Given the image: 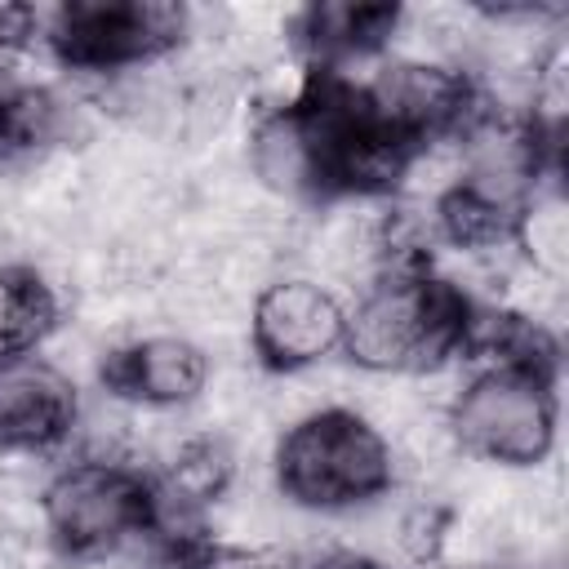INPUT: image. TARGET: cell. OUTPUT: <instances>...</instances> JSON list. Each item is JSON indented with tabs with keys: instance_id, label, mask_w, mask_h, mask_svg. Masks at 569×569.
Wrapping results in <instances>:
<instances>
[{
	"instance_id": "8992f818",
	"label": "cell",
	"mask_w": 569,
	"mask_h": 569,
	"mask_svg": "<svg viewBox=\"0 0 569 569\" xmlns=\"http://www.w3.org/2000/svg\"><path fill=\"white\" fill-rule=\"evenodd\" d=\"M360 98H365L369 120L409 151L449 138L471 116V84L462 71H453L445 62L400 58V62L382 67L360 89Z\"/></svg>"
},
{
	"instance_id": "277c9868",
	"label": "cell",
	"mask_w": 569,
	"mask_h": 569,
	"mask_svg": "<svg viewBox=\"0 0 569 569\" xmlns=\"http://www.w3.org/2000/svg\"><path fill=\"white\" fill-rule=\"evenodd\" d=\"M49 538L71 556H120L156 525V493L129 462L89 458L62 467L40 502Z\"/></svg>"
},
{
	"instance_id": "4fadbf2b",
	"label": "cell",
	"mask_w": 569,
	"mask_h": 569,
	"mask_svg": "<svg viewBox=\"0 0 569 569\" xmlns=\"http://www.w3.org/2000/svg\"><path fill=\"white\" fill-rule=\"evenodd\" d=\"M516 240L525 249V262L551 280L565 276V262H569V213H565V200L551 191V196H538L520 209V222H516Z\"/></svg>"
},
{
	"instance_id": "9c48e42d",
	"label": "cell",
	"mask_w": 569,
	"mask_h": 569,
	"mask_svg": "<svg viewBox=\"0 0 569 569\" xmlns=\"http://www.w3.org/2000/svg\"><path fill=\"white\" fill-rule=\"evenodd\" d=\"M107 382L138 409L169 413V409H182L204 396L209 356L187 333H151V338H138V342L111 351Z\"/></svg>"
},
{
	"instance_id": "3957f363",
	"label": "cell",
	"mask_w": 569,
	"mask_h": 569,
	"mask_svg": "<svg viewBox=\"0 0 569 569\" xmlns=\"http://www.w3.org/2000/svg\"><path fill=\"white\" fill-rule=\"evenodd\" d=\"M449 436L462 453L493 467H538L556 440V400L547 373L493 365L449 405Z\"/></svg>"
},
{
	"instance_id": "7a4b0ae2",
	"label": "cell",
	"mask_w": 569,
	"mask_h": 569,
	"mask_svg": "<svg viewBox=\"0 0 569 569\" xmlns=\"http://www.w3.org/2000/svg\"><path fill=\"white\" fill-rule=\"evenodd\" d=\"M391 440L351 409H316L284 427L276 480L293 507L347 511L391 489Z\"/></svg>"
},
{
	"instance_id": "52a82bcc",
	"label": "cell",
	"mask_w": 569,
	"mask_h": 569,
	"mask_svg": "<svg viewBox=\"0 0 569 569\" xmlns=\"http://www.w3.org/2000/svg\"><path fill=\"white\" fill-rule=\"evenodd\" d=\"M342 320L347 311L325 284L289 276L258 289L249 307V338L267 365L298 373L325 360L333 347H342Z\"/></svg>"
},
{
	"instance_id": "2e32d148",
	"label": "cell",
	"mask_w": 569,
	"mask_h": 569,
	"mask_svg": "<svg viewBox=\"0 0 569 569\" xmlns=\"http://www.w3.org/2000/svg\"><path fill=\"white\" fill-rule=\"evenodd\" d=\"M9 142V120H4V102H0V147Z\"/></svg>"
},
{
	"instance_id": "ba28073f",
	"label": "cell",
	"mask_w": 569,
	"mask_h": 569,
	"mask_svg": "<svg viewBox=\"0 0 569 569\" xmlns=\"http://www.w3.org/2000/svg\"><path fill=\"white\" fill-rule=\"evenodd\" d=\"M76 427V387L53 365L31 356L0 360V453H36Z\"/></svg>"
},
{
	"instance_id": "5b68a950",
	"label": "cell",
	"mask_w": 569,
	"mask_h": 569,
	"mask_svg": "<svg viewBox=\"0 0 569 569\" xmlns=\"http://www.w3.org/2000/svg\"><path fill=\"white\" fill-rule=\"evenodd\" d=\"M191 13L156 0H84L53 13L49 44L62 62L84 71L142 67L187 36Z\"/></svg>"
},
{
	"instance_id": "30bf717a",
	"label": "cell",
	"mask_w": 569,
	"mask_h": 569,
	"mask_svg": "<svg viewBox=\"0 0 569 569\" xmlns=\"http://www.w3.org/2000/svg\"><path fill=\"white\" fill-rule=\"evenodd\" d=\"M249 164H253V178L280 200L284 196L289 200L325 196L316 142L298 111H276V116L258 120V129L249 138Z\"/></svg>"
},
{
	"instance_id": "9a60e30c",
	"label": "cell",
	"mask_w": 569,
	"mask_h": 569,
	"mask_svg": "<svg viewBox=\"0 0 569 569\" xmlns=\"http://www.w3.org/2000/svg\"><path fill=\"white\" fill-rule=\"evenodd\" d=\"M325 569H391V565H382V560H373V556H347V560H333V565H325Z\"/></svg>"
},
{
	"instance_id": "6da1fadb",
	"label": "cell",
	"mask_w": 569,
	"mask_h": 569,
	"mask_svg": "<svg viewBox=\"0 0 569 569\" xmlns=\"http://www.w3.org/2000/svg\"><path fill=\"white\" fill-rule=\"evenodd\" d=\"M467 298L422 271L378 276L342 320V347L373 373H427L462 351Z\"/></svg>"
},
{
	"instance_id": "5bb4252c",
	"label": "cell",
	"mask_w": 569,
	"mask_h": 569,
	"mask_svg": "<svg viewBox=\"0 0 569 569\" xmlns=\"http://www.w3.org/2000/svg\"><path fill=\"white\" fill-rule=\"evenodd\" d=\"M31 22H40L31 9L0 4V62H9V58L31 40Z\"/></svg>"
},
{
	"instance_id": "8fae6325",
	"label": "cell",
	"mask_w": 569,
	"mask_h": 569,
	"mask_svg": "<svg viewBox=\"0 0 569 569\" xmlns=\"http://www.w3.org/2000/svg\"><path fill=\"white\" fill-rule=\"evenodd\" d=\"M400 13L382 4H316L298 13V36L320 58H360L396 36Z\"/></svg>"
},
{
	"instance_id": "7c38bea8",
	"label": "cell",
	"mask_w": 569,
	"mask_h": 569,
	"mask_svg": "<svg viewBox=\"0 0 569 569\" xmlns=\"http://www.w3.org/2000/svg\"><path fill=\"white\" fill-rule=\"evenodd\" d=\"M58 325V298L31 267H0V360L31 356Z\"/></svg>"
}]
</instances>
